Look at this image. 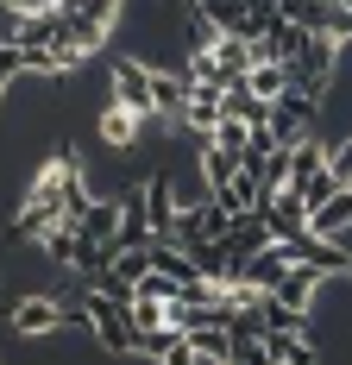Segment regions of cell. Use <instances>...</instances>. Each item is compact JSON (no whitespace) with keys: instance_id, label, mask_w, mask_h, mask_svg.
<instances>
[{"instance_id":"obj_1","label":"cell","mask_w":352,"mask_h":365,"mask_svg":"<svg viewBox=\"0 0 352 365\" xmlns=\"http://www.w3.org/2000/svg\"><path fill=\"white\" fill-rule=\"evenodd\" d=\"M95 133H101L107 151H126V145H139V133H151V113H139L120 95H107L101 108H95Z\"/></svg>"},{"instance_id":"obj_2","label":"cell","mask_w":352,"mask_h":365,"mask_svg":"<svg viewBox=\"0 0 352 365\" xmlns=\"http://www.w3.org/2000/svg\"><path fill=\"white\" fill-rule=\"evenodd\" d=\"M63 322H70V309H63L57 296H26V302L13 309V322H6V328L26 334V340H44V334H57Z\"/></svg>"},{"instance_id":"obj_3","label":"cell","mask_w":352,"mask_h":365,"mask_svg":"<svg viewBox=\"0 0 352 365\" xmlns=\"http://www.w3.org/2000/svg\"><path fill=\"white\" fill-rule=\"evenodd\" d=\"M157 365H202V353H195V340L182 334V340H176V346H170V353H164Z\"/></svg>"}]
</instances>
